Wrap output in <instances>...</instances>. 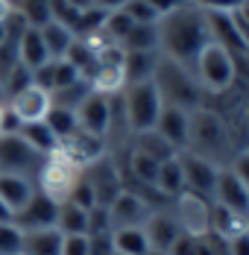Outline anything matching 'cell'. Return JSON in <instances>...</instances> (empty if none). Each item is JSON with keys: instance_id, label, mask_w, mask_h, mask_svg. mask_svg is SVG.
<instances>
[{"instance_id": "obj_1", "label": "cell", "mask_w": 249, "mask_h": 255, "mask_svg": "<svg viewBox=\"0 0 249 255\" xmlns=\"http://www.w3.org/2000/svg\"><path fill=\"white\" fill-rule=\"evenodd\" d=\"M155 26H158V53L185 65V68H194L202 47L208 41H214L208 15L199 6H194L191 0H185L170 15L158 18Z\"/></svg>"}, {"instance_id": "obj_2", "label": "cell", "mask_w": 249, "mask_h": 255, "mask_svg": "<svg viewBox=\"0 0 249 255\" xmlns=\"http://www.w3.org/2000/svg\"><path fill=\"white\" fill-rule=\"evenodd\" d=\"M185 150L199 155V158H208L217 167H229L235 158V144H232V135L226 129L223 118L217 112L202 109V106L191 112V129H188V147Z\"/></svg>"}, {"instance_id": "obj_3", "label": "cell", "mask_w": 249, "mask_h": 255, "mask_svg": "<svg viewBox=\"0 0 249 255\" xmlns=\"http://www.w3.org/2000/svg\"><path fill=\"white\" fill-rule=\"evenodd\" d=\"M152 85H155L164 106H173V109H182V112H194V109L202 106V88H199L194 71L173 62V59H167V56H158Z\"/></svg>"}, {"instance_id": "obj_4", "label": "cell", "mask_w": 249, "mask_h": 255, "mask_svg": "<svg viewBox=\"0 0 249 255\" xmlns=\"http://www.w3.org/2000/svg\"><path fill=\"white\" fill-rule=\"evenodd\" d=\"M194 77H197L199 88L208 91V94H226L235 79H238V62H235V53H229L223 44L217 41H208L202 53L194 62Z\"/></svg>"}, {"instance_id": "obj_5", "label": "cell", "mask_w": 249, "mask_h": 255, "mask_svg": "<svg viewBox=\"0 0 249 255\" xmlns=\"http://www.w3.org/2000/svg\"><path fill=\"white\" fill-rule=\"evenodd\" d=\"M79 179H82V170L76 167L71 158H65L56 150V153L44 155V161H41V167H38V173H35L32 182H35V191H41L47 200L62 205L71 200V194H74Z\"/></svg>"}, {"instance_id": "obj_6", "label": "cell", "mask_w": 249, "mask_h": 255, "mask_svg": "<svg viewBox=\"0 0 249 255\" xmlns=\"http://www.w3.org/2000/svg\"><path fill=\"white\" fill-rule=\"evenodd\" d=\"M121 103H124L126 127H129L132 135L155 129L158 115H161V109H164V103L158 97L152 79H149V82H138V85H126L124 94H121Z\"/></svg>"}, {"instance_id": "obj_7", "label": "cell", "mask_w": 249, "mask_h": 255, "mask_svg": "<svg viewBox=\"0 0 249 255\" xmlns=\"http://www.w3.org/2000/svg\"><path fill=\"white\" fill-rule=\"evenodd\" d=\"M44 155H38L24 138L15 135H0V173H15V176L35 179Z\"/></svg>"}, {"instance_id": "obj_8", "label": "cell", "mask_w": 249, "mask_h": 255, "mask_svg": "<svg viewBox=\"0 0 249 255\" xmlns=\"http://www.w3.org/2000/svg\"><path fill=\"white\" fill-rule=\"evenodd\" d=\"M82 176L91 185L97 205H106V208L115 203L118 194L124 191V173H121V167H118V161H115L112 155H103L100 161L88 164V167L82 170Z\"/></svg>"}, {"instance_id": "obj_9", "label": "cell", "mask_w": 249, "mask_h": 255, "mask_svg": "<svg viewBox=\"0 0 249 255\" xmlns=\"http://www.w3.org/2000/svg\"><path fill=\"white\" fill-rule=\"evenodd\" d=\"M176 203V223L179 229L194 235V238H202L211 232V203L199 194H191V191H182L173 200Z\"/></svg>"}, {"instance_id": "obj_10", "label": "cell", "mask_w": 249, "mask_h": 255, "mask_svg": "<svg viewBox=\"0 0 249 255\" xmlns=\"http://www.w3.org/2000/svg\"><path fill=\"white\" fill-rule=\"evenodd\" d=\"M179 161H182V173H185V191L191 194H199L205 197L208 203H214V188H217V176L223 167L211 164L208 158H199L194 153H179Z\"/></svg>"}, {"instance_id": "obj_11", "label": "cell", "mask_w": 249, "mask_h": 255, "mask_svg": "<svg viewBox=\"0 0 249 255\" xmlns=\"http://www.w3.org/2000/svg\"><path fill=\"white\" fill-rule=\"evenodd\" d=\"M6 109L21 127H26V124H38V121L47 118V112L53 109V97L38 85H26L24 91L12 94L6 100Z\"/></svg>"}, {"instance_id": "obj_12", "label": "cell", "mask_w": 249, "mask_h": 255, "mask_svg": "<svg viewBox=\"0 0 249 255\" xmlns=\"http://www.w3.org/2000/svg\"><path fill=\"white\" fill-rule=\"evenodd\" d=\"M59 153L65 155V158H71L79 170H85L88 164H94L103 155H109V141L100 138V135L76 129L74 135H68L65 141H59Z\"/></svg>"}, {"instance_id": "obj_13", "label": "cell", "mask_w": 249, "mask_h": 255, "mask_svg": "<svg viewBox=\"0 0 249 255\" xmlns=\"http://www.w3.org/2000/svg\"><path fill=\"white\" fill-rule=\"evenodd\" d=\"M56 214H59V205L53 203V200H47L41 191H35V194L29 197V203L12 214V223H15L18 232L53 229V226H56Z\"/></svg>"}, {"instance_id": "obj_14", "label": "cell", "mask_w": 249, "mask_h": 255, "mask_svg": "<svg viewBox=\"0 0 249 255\" xmlns=\"http://www.w3.org/2000/svg\"><path fill=\"white\" fill-rule=\"evenodd\" d=\"M152 211H155V208H152L147 200H141L138 194H132L129 188H124V191L118 194V200L109 205L112 232L115 229H129V226H144Z\"/></svg>"}, {"instance_id": "obj_15", "label": "cell", "mask_w": 249, "mask_h": 255, "mask_svg": "<svg viewBox=\"0 0 249 255\" xmlns=\"http://www.w3.org/2000/svg\"><path fill=\"white\" fill-rule=\"evenodd\" d=\"M76 124L82 132H91L106 138L109 135V124H112V97H103V94H88L82 106L76 109Z\"/></svg>"}, {"instance_id": "obj_16", "label": "cell", "mask_w": 249, "mask_h": 255, "mask_svg": "<svg viewBox=\"0 0 249 255\" xmlns=\"http://www.w3.org/2000/svg\"><path fill=\"white\" fill-rule=\"evenodd\" d=\"M188 129H191V112H182V109H173V106L161 109L155 132L173 147L176 153H182L188 147Z\"/></svg>"}, {"instance_id": "obj_17", "label": "cell", "mask_w": 249, "mask_h": 255, "mask_svg": "<svg viewBox=\"0 0 249 255\" xmlns=\"http://www.w3.org/2000/svg\"><path fill=\"white\" fill-rule=\"evenodd\" d=\"M76 79H82V77H79V71H76L68 59H50V62H44L41 68L32 71V85L44 88L47 94L59 91V88L74 85Z\"/></svg>"}, {"instance_id": "obj_18", "label": "cell", "mask_w": 249, "mask_h": 255, "mask_svg": "<svg viewBox=\"0 0 249 255\" xmlns=\"http://www.w3.org/2000/svg\"><path fill=\"white\" fill-rule=\"evenodd\" d=\"M214 205H223V208H232V211L247 214V217H249V191L244 188V182L235 176L229 167H223V170H220V176H217Z\"/></svg>"}, {"instance_id": "obj_19", "label": "cell", "mask_w": 249, "mask_h": 255, "mask_svg": "<svg viewBox=\"0 0 249 255\" xmlns=\"http://www.w3.org/2000/svg\"><path fill=\"white\" fill-rule=\"evenodd\" d=\"M144 232H147L149 250H155V253H170V247L176 244V238L182 235L176 217L167 214V211H152L149 220L144 223Z\"/></svg>"}, {"instance_id": "obj_20", "label": "cell", "mask_w": 249, "mask_h": 255, "mask_svg": "<svg viewBox=\"0 0 249 255\" xmlns=\"http://www.w3.org/2000/svg\"><path fill=\"white\" fill-rule=\"evenodd\" d=\"M211 232L217 238H223V241H235V238H241V235L249 232V217L211 203Z\"/></svg>"}, {"instance_id": "obj_21", "label": "cell", "mask_w": 249, "mask_h": 255, "mask_svg": "<svg viewBox=\"0 0 249 255\" xmlns=\"http://www.w3.org/2000/svg\"><path fill=\"white\" fill-rule=\"evenodd\" d=\"M21 253L24 255H62V232L56 229H35L21 232Z\"/></svg>"}, {"instance_id": "obj_22", "label": "cell", "mask_w": 249, "mask_h": 255, "mask_svg": "<svg viewBox=\"0 0 249 255\" xmlns=\"http://www.w3.org/2000/svg\"><path fill=\"white\" fill-rule=\"evenodd\" d=\"M32 194H35V182L32 179L15 176V173H0V200L12 208V214L18 208H24Z\"/></svg>"}, {"instance_id": "obj_23", "label": "cell", "mask_w": 249, "mask_h": 255, "mask_svg": "<svg viewBox=\"0 0 249 255\" xmlns=\"http://www.w3.org/2000/svg\"><path fill=\"white\" fill-rule=\"evenodd\" d=\"M155 50H138V53H126L124 50V74H126V85H138V82H149L155 74L158 65Z\"/></svg>"}, {"instance_id": "obj_24", "label": "cell", "mask_w": 249, "mask_h": 255, "mask_svg": "<svg viewBox=\"0 0 249 255\" xmlns=\"http://www.w3.org/2000/svg\"><path fill=\"white\" fill-rule=\"evenodd\" d=\"M18 62L24 65L26 71H35V68H41L44 62H50L47 47H44V41H41V32H38L35 26H29L24 35L18 38Z\"/></svg>"}, {"instance_id": "obj_25", "label": "cell", "mask_w": 249, "mask_h": 255, "mask_svg": "<svg viewBox=\"0 0 249 255\" xmlns=\"http://www.w3.org/2000/svg\"><path fill=\"white\" fill-rule=\"evenodd\" d=\"M155 191H158L164 200H176V197L185 191V173H182V161H179V155H173V158H167V161L158 164Z\"/></svg>"}, {"instance_id": "obj_26", "label": "cell", "mask_w": 249, "mask_h": 255, "mask_svg": "<svg viewBox=\"0 0 249 255\" xmlns=\"http://www.w3.org/2000/svg\"><path fill=\"white\" fill-rule=\"evenodd\" d=\"M129 141H132V150H138V153L155 158L158 164H161V161H167V158H173V155H179L173 147H170L158 132H155V129H149V132H138V135H132Z\"/></svg>"}, {"instance_id": "obj_27", "label": "cell", "mask_w": 249, "mask_h": 255, "mask_svg": "<svg viewBox=\"0 0 249 255\" xmlns=\"http://www.w3.org/2000/svg\"><path fill=\"white\" fill-rule=\"evenodd\" d=\"M112 244H115V253H121V255H147L149 253V241H147L144 226L115 229L112 232Z\"/></svg>"}, {"instance_id": "obj_28", "label": "cell", "mask_w": 249, "mask_h": 255, "mask_svg": "<svg viewBox=\"0 0 249 255\" xmlns=\"http://www.w3.org/2000/svg\"><path fill=\"white\" fill-rule=\"evenodd\" d=\"M38 32H41V41H44V47H47L50 59H65V53L71 50V44H74V38H76L68 26L56 24V21L44 24Z\"/></svg>"}, {"instance_id": "obj_29", "label": "cell", "mask_w": 249, "mask_h": 255, "mask_svg": "<svg viewBox=\"0 0 249 255\" xmlns=\"http://www.w3.org/2000/svg\"><path fill=\"white\" fill-rule=\"evenodd\" d=\"M18 135H21V138H24V141L38 155H50V153H56V150H59V141H56V135L50 132V127L44 124V121L21 127V129H18Z\"/></svg>"}, {"instance_id": "obj_30", "label": "cell", "mask_w": 249, "mask_h": 255, "mask_svg": "<svg viewBox=\"0 0 249 255\" xmlns=\"http://www.w3.org/2000/svg\"><path fill=\"white\" fill-rule=\"evenodd\" d=\"M126 167H129V176L135 179L141 188H155V176H158V161L149 158V155L138 153L129 147V158H126Z\"/></svg>"}, {"instance_id": "obj_31", "label": "cell", "mask_w": 249, "mask_h": 255, "mask_svg": "<svg viewBox=\"0 0 249 255\" xmlns=\"http://www.w3.org/2000/svg\"><path fill=\"white\" fill-rule=\"evenodd\" d=\"M56 229L62 235H88V211L74 203H62L56 214Z\"/></svg>"}, {"instance_id": "obj_32", "label": "cell", "mask_w": 249, "mask_h": 255, "mask_svg": "<svg viewBox=\"0 0 249 255\" xmlns=\"http://www.w3.org/2000/svg\"><path fill=\"white\" fill-rule=\"evenodd\" d=\"M126 53H138V50H155L158 53V26L155 24H135L129 29V35L121 44Z\"/></svg>"}, {"instance_id": "obj_33", "label": "cell", "mask_w": 249, "mask_h": 255, "mask_svg": "<svg viewBox=\"0 0 249 255\" xmlns=\"http://www.w3.org/2000/svg\"><path fill=\"white\" fill-rule=\"evenodd\" d=\"M44 124L50 127V132L56 135V141H65L68 135H74L79 124H76V112L71 109H59V106H53L47 112V118H44Z\"/></svg>"}, {"instance_id": "obj_34", "label": "cell", "mask_w": 249, "mask_h": 255, "mask_svg": "<svg viewBox=\"0 0 249 255\" xmlns=\"http://www.w3.org/2000/svg\"><path fill=\"white\" fill-rule=\"evenodd\" d=\"M88 94H91V85H88V79H76L74 85H68V88H59V91H53L50 97H53V106L76 112Z\"/></svg>"}, {"instance_id": "obj_35", "label": "cell", "mask_w": 249, "mask_h": 255, "mask_svg": "<svg viewBox=\"0 0 249 255\" xmlns=\"http://www.w3.org/2000/svg\"><path fill=\"white\" fill-rule=\"evenodd\" d=\"M15 12H21V18L35 29H41L44 24L53 21L50 18V0H18Z\"/></svg>"}, {"instance_id": "obj_36", "label": "cell", "mask_w": 249, "mask_h": 255, "mask_svg": "<svg viewBox=\"0 0 249 255\" xmlns=\"http://www.w3.org/2000/svg\"><path fill=\"white\" fill-rule=\"evenodd\" d=\"M132 18L126 15L124 9H118V12H106V21H103V32L115 41V44H124V38L129 35V29H132Z\"/></svg>"}, {"instance_id": "obj_37", "label": "cell", "mask_w": 249, "mask_h": 255, "mask_svg": "<svg viewBox=\"0 0 249 255\" xmlns=\"http://www.w3.org/2000/svg\"><path fill=\"white\" fill-rule=\"evenodd\" d=\"M124 12L132 18V24H158V15L152 12L147 0H129L124 6Z\"/></svg>"}, {"instance_id": "obj_38", "label": "cell", "mask_w": 249, "mask_h": 255, "mask_svg": "<svg viewBox=\"0 0 249 255\" xmlns=\"http://www.w3.org/2000/svg\"><path fill=\"white\" fill-rule=\"evenodd\" d=\"M112 232V217L106 205L88 208V235H109Z\"/></svg>"}, {"instance_id": "obj_39", "label": "cell", "mask_w": 249, "mask_h": 255, "mask_svg": "<svg viewBox=\"0 0 249 255\" xmlns=\"http://www.w3.org/2000/svg\"><path fill=\"white\" fill-rule=\"evenodd\" d=\"M205 15H235L244 0H191Z\"/></svg>"}, {"instance_id": "obj_40", "label": "cell", "mask_w": 249, "mask_h": 255, "mask_svg": "<svg viewBox=\"0 0 249 255\" xmlns=\"http://www.w3.org/2000/svg\"><path fill=\"white\" fill-rule=\"evenodd\" d=\"M21 253V232L15 223H0V255H15Z\"/></svg>"}, {"instance_id": "obj_41", "label": "cell", "mask_w": 249, "mask_h": 255, "mask_svg": "<svg viewBox=\"0 0 249 255\" xmlns=\"http://www.w3.org/2000/svg\"><path fill=\"white\" fill-rule=\"evenodd\" d=\"M68 203L79 205V208H85V211L97 205V200H94V191H91V185L85 182V176L76 182V188H74V194H71V200H68Z\"/></svg>"}, {"instance_id": "obj_42", "label": "cell", "mask_w": 249, "mask_h": 255, "mask_svg": "<svg viewBox=\"0 0 249 255\" xmlns=\"http://www.w3.org/2000/svg\"><path fill=\"white\" fill-rule=\"evenodd\" d=\"M62 255H88V235H62Z\"/></svg>"}, {"instance_id": "obj_43", "label": "cell", "mask_w": 249, "mask_h": 255, "mask_svg": "<svg viewBox=\"0 0 249 255\" xmlns=\"http://www.w3.org/2000/svg\"><path fill=\"white\" fill-rule=\"evenodd\" d=\"M88 255H115L112 232L109 235H88Z\"/></svg>"}, {"instance_id": "obj_44", "label": "cell", "mask_w": 249, "mask_h": 255, "mask_svg": "<svg viewBox=\"0 0 249 255\" xmlns=\"http://www.w3.org/2000/svg\"><path fill=\"white\" fill-rule=\"evenodd\" d=\"M229 170L241 179V182H244V188L249 191V150H244V153H235L232 164H229Z\"/></svg>"}, {"instance_id": "obj_45", "label": "cell", "mask_w": 249, "mask_h": 255, "mask_svg": "<svg viewBox=\"0 0 249 255\" xmlns=\"http://www.w3.org/2000/svg\"><path fill=\"white\" fill-rule=\"evenodd\" d=\"M197 244H199V238L188 235V232H182V235L176 238V244L170 247V253L167 255H197Z\"/></svg>"}, {"instance_id": "obj_46", "label": "cell", "mask_w": 249, "mask_h": 255, "mask_svg": "<svg viewBox=\"0 0 249 255\" xmlns=\"http://www.w3.org/2000/svg\"><path fill=\"white\" fill-rule=\"evenodd\" d=\"M149 6H152V12L158 15V18H164V15H170L173 9H179L185 0H147Z\"/></svg>"}, {"instance_id": "obj_47", "label": "cell", "mask_w": 249, "mask_h": 255, "mask_svg": "<svg viewBox=\"0 0 249 255\" xmlns=\"http://www.w3.org/2000/svg\"><path fill=\"white\" fill-rule=\"evenodd\" d=\"M229 250H232V255H249V232L235 238V241H229Z\"/></svg>"}, {"instance_id": "obj_48", "label": "cell", "mask_w": 249, "mask_h": 255, "mask_svg": "<svg viewBox=\"0 0 249 255\" xmlns=\"http://www.w3.org/2000/svg\"><path fill=\"white\" fill-rule=\"evenodd\" d=\"M129 0H94V6L103 9V12H118V9H124Z\"/></svg>"}, {"instance_id": "obj_49", "label": "cell", "mask_w": 249, "mask_h": 255, "mask_svg": "<svg viewBox=\"0 0 249 255\" xmlns=\"http://www.w3.org/2000/svg\"><path fill=\"white\" fill-rule=\"evenodd\" d=\"M197 255H214V247H211V238H208V235H202V238H199Z\"/></svg>"}, {"instance_id": "obj_50", "label": "cell", "mask_w": 249, "mask_h": 255, "mask_svg": "<svg viewBox=\"0 0 249 255\" xmlns=\"http://www.w3.org/2000/svg\"><path fill=\"white\" fill-rule=\"evenodd\" d=\"M0 223H12V208L0 200Z\"/></svg>"}, {"instance_id": "obj_51", "label": "cell", "mask_w": 249, "mask_h": 255, "mask_svg": "<svg viewBox=\"0 0 249 255\" xmlns=\"http://www.w3.org/2000/svg\"><path fill=\"white\" fill-rule=\"evenodd\" d=\"M68 3H71L74 9H79V12H82V9H91V6H94V0H68Z\"/></svg>"}, {"instance_id": "obj_52", "label": "cell", "mask_w": 249, "mask_h": 255, "mask_svg": "<svg viewBox=\"0 0 249 255\" xmlns=\"http://www.w3.org/2000/svg\"><path fill=\"white\" fill-rule=\"evenodd\" d=\"M3 118H6V97L0 94V135H3Z\"/></svg>"}, {"instance_id": "obj_53", "label": "cell", "mask_w": 249, "mask_h": 255, "mask_svg": "<svg viewBox=\"0 0 249 255\" xmlns=\"http://www.w3.org/2000/svg\"><path fill=\"white\" fill-rule=\"evenodd\" d=\"M9 12H12V6H9V3H6V0H0V18H6V15H9Z\"/></svg>"}, {"instance_id": "obj_54", "label": "cell", "mask_w": 249, "mask_h": 255, "mask_svg": "<svg viewBox=\"0 0 249 255\" xmlns=\"http://www.w3.org/2000/svg\"><path fill=\"white\" fill-rule=\"evenodd\" d=\"M6 41V18H0V44Z\"/></svg>"}, {"instance_id": "obj_55", "label": "cell", "mask_w": 249, "mask_h": 255, "mask_svg": "<svg viewBox=\"0 0 249 255\" xmlns=\"http://www.w3.org/2000/svg\"><path fill=\"white\" fill-rule=\"evenodd\" d=\"M6 3H9V6H12V9H15V6H18V0H6Z\"/></svg>"}, {"instance_id": "obj_56", "label": "cell", "mask_w": 249, "mask_h": 255, "mask_svg": "<svg viewBox=\"0 0 249 255\" xmlns=\"http://www.w3.org/2000/svg\"><path fill=\"white\" fill-rule=\"evenodd\" d=\"M147 255H167V253H155V250H149V253Z\"/></svg>"}, {"instance_id": "obj_57", "label": "cell", "mask_w": 249, "mask_h": 255, "mask_svg": "<svg viewBox=\"0 0 249 255\" xmlns=\"http://www.w3.org/2000/svg\"><path fill=\"white\" fill-rule=\"evenodd\" d=\"M15 255H24V253H15Z\"/></svg>"}, {"instance_id": "obj_58", "label": "cell", "mask_w": 249, "mask_h": 255, "mask_svg": "<svg viewBox=\"0 0 249 255\" xmlns=\"http://www.w3.org/2000/svg\"><path fill=\"white\" fill-rule=\"evenodd\" d=\"M115 255H121V253H115Z\"/></svg>"}]
</instances>
